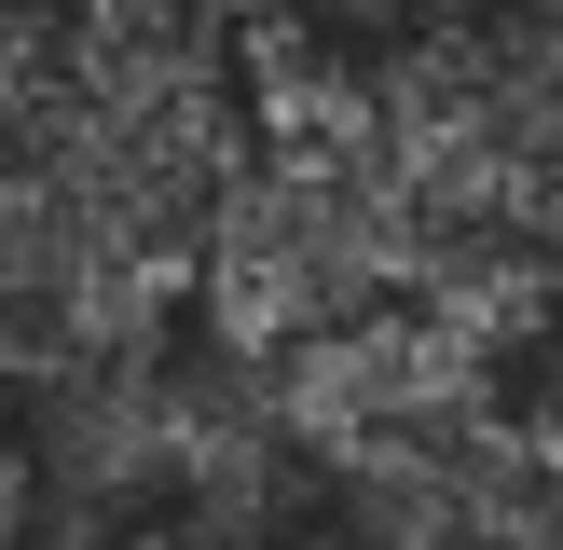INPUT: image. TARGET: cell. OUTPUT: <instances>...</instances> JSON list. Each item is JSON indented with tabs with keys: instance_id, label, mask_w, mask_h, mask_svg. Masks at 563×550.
Segmentation results:
<instances>
[{
	"instance_id": "7a4b0ae2",
	"label": "cell",
	"mask_w": 563,
	"mask_h": 550,
	"mask_svg": "<svg viewBox=\"0 0 563 550\" xmlns=\"http://www.w3.org/2000/svg\"><path fill=\"white\" fill-rule=\"evenodd\" d=\"M27 14H42V0H0V55H14V42H27Z\"/></svg>"
},
{
	"instance_id": "6da1fadb",
	"label": "cell",
	"mask_w": 563,
	"mask_h": 550,
	"mask_svg": "<svg viewBox=\"0 0 563 550\" xmlns=\"http://www.w3.org/2000/svg\"><path fill=\"white\" fill-rule=\"evenodd\" d=\"M220 28L262 110H385L467 28V0H220Z\"/></svg>"
}]
</instances>
